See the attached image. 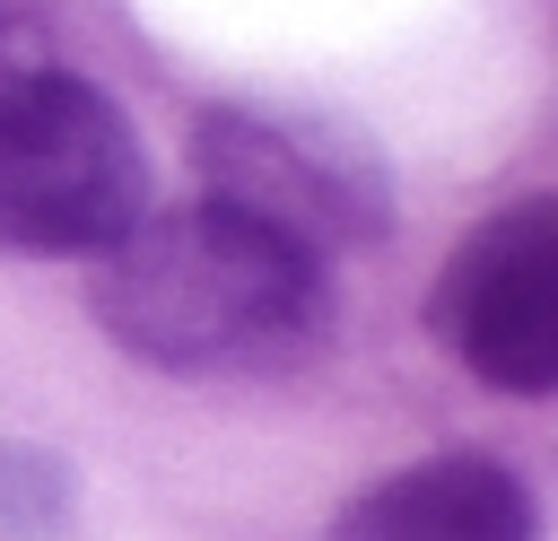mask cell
<instances>
[{
  "mask_svg": "<svg viewBox=\"0 0 558 541\" xmlns=\"http://www.w3.org/2000/svg\"><path fill=\"white\" fill-rule=\"evenodd\" d=\"M96 314L131 358L209 375V366L305 358L323 340L331 288H323V253L227 201H201L174 218H140L131 236L105 244Z\"/></svg>",
  "mask_w": 558,
  "mask_h": 541,
  "instance_id": "1",
  "label": "cell"
},
{
  "mask_svg": "<svg viewBox=\"0 0 558 541\" xmlns=\"http://www.w3.org/2000/svg\"><path fill=\"white\" fill-rule=\"evenodd\" d=\"M148 209L122 105L0 26V253H105Z\"/></svg>",
  "mask_w": 558,
  "mask_h": 541,
  "instance_id": "2",
  "label": "cell"
},
{
  "mask_svg": "<svg viewBox=\"0 0 558 541\" xmlns=\"http://www.w3.org/2000/svg\"><path fill=\"white\" fill-rule=\"evenodd\" d=\"M436 332L497 393L558 384V201H514L462 236L436 288Z\"/></svg>",
  "mask_w": 558,
  "mask_h": 541,
  "instance_id": "3",
  "label": "cell"
},
{
  "mask_svg": "<svg viewBox=\"0 0 558 541\" xmlns=\"http://www.w3.org/2000/svg\"><path fill=\"white\" fill-rule=\"evenodd\" d=\"M201 166H209V201H227V209L296 236L305 253L384 227L375 175H366L349 148H331V140H314V131H296V122L218 113V122H201Z\"/></svg>",
  "mask_w": 558,
  "mask_h": 541,
  "instance_id": "4",
  "label": "cell"
},
{
  "mask_svg": "<svg viewBox=\"0 0 558 541\" xmlns=\"http://www.w3.org/2000/svg\"><path fill=\"white\" fill-rule=\"evenodd\" d=\"M331 541H532V489L488 454H436L349 497Z\"/></svg>",
  "mask_w": 558,
  "mask_h": 541,
  "instance_id": "5",
  "label": "cell"
}]
</instances>
